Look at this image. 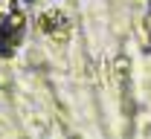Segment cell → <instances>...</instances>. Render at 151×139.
<instances>
[{"label":"cell","mask_w":151,"mask_h":139,"mask_svg":"<svg viewBox=\"0 0 151 139\" xmlns=\"http://www.w3.org/2000/svg\"><path fill=\"white\" fill-rule=\"evenodd\" d=\"M41 29L44 32H52V35H64L67 32V20L61 18L58 12H50L47 18H41Z\"/></svg>","instance_id":"cell-2"},{"label":"cell","mask_w":151,"mask_h":139,"mask_svg":"<svg viewBox=\"0 0 151 139\" xmlns=\"http://www.w3.org/2000/svg\"><path fill=\"white\" fill-rule=\"evenodd\" d=\"M145 29H148V43H151V15H148V20H145Z\"/></svg>","instance_id":"cell-4"},{"label":"cell","mask_w":151,"mask_h":139,"mask_svg":"<svg viewBox=\"0 0 151 139\" xmlns=\"http://www.w3.org/2000/svg\"><path fill=\"white\" fill-rule=\"evenodd\" d=\"M20 38H23V18L15 12V15L3 18V23H0V55H9L20 43Z\"/></svg>","instance_id":"cell-1"},{"label":"cell","mask_w":151,"mask_h":139,"mask_svg":"<svg viewBox=\"0 0 151 139\" xmlns=\"http://www.w3.org/2000/svg\"><path fill=\"white\" fill-rule=\"evenodd\" d=\"M18 12V0H0V20Z\"/></svg>","instance_id":"cell-3"}]
</instances>
